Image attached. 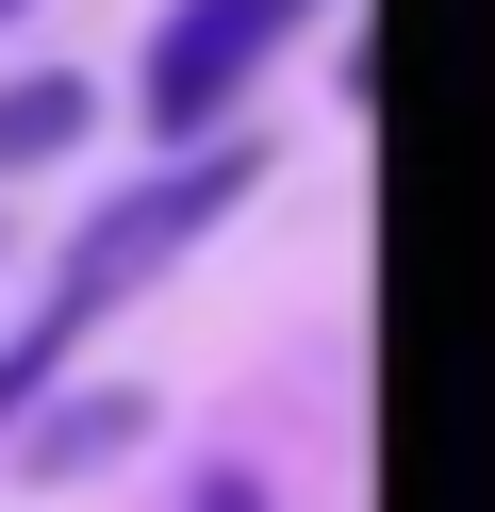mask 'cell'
<instances>
[{"label": "cell", "mask_w": 495, "mask_h": 512, "mask_svg": "<svg viewBox=\"0 0 495 512\" xmlns=\"http://www.w3.org/2000/svg\"><path fill=\"white\" fill-rule=\"evenodd\" d=\"M314 17H330V0H165L149 67H132V116H149L165 149H182V133H231V100H248Z\"/></svg>", "instance_id": "7a4b0ae2"}, {"label": "cell", "mask_w": 495, "mask_h": 512, "mask_svg": "<svg viewBox=\"0 0 495 512\" xmlns=\"http://www.w3.org/2000/svg\"><path fill=\"white\" fill-rule=\"evenodd\" d=\"M0 17H33V0H0Z\"/></svg>", "instance_id": "8992f818"}, {"label": "cell", "mask_w": 495, "mask_h": 512, "mask_svg": "<svg viewBox=\"0 0 495 512\" xmlns=\"http://www.w3.org/2000/svg\"><path fill=\"white\" fill-rule=\"evenodd\" d=\"M83 133H99V83H83V67H33V83H0V182L66 166Z\"/></svg>", "instance_id": "277c9868"}, {"label": "cell", "mask_w": 495, "mask_h": 512, "mask_svg": "<svg viewBox=\"0 0 495 512\" xmlns=\"http://www.w3.org/2000/svg\"><path fill=\"white\" fill-rule=\"evenodd\" d=\"M264 182V133H182V166H149V182H116V199L83 215V232H66V265H50V298H33V331L66 347V364H83V331L116 298H149L165 265H182L198 232H215L231 199H248Z\"/></svg>", "instance_id": "6da1fadb"}, {"label": "cell", "mask_w": 495, "mask_h": 512, "mask_svg": "<svg viewBox=\"0 0 495 512\" xmlns=\"http://www.w3.org/2000/svg\"><path fill=\"white\" fill-rule=\"evenodd\" d=\"M182 512H281V496H264V479H248V463H215V479H198V496H182Z\"/></svg>", "instance_id": "5b68a950"}, {"label": "cell", "mask_w": 495, "mask_h": 512, "mask_svg": "<svg viewBox=\"0 0 495 512\" xmlns=\"http://www.w3.org/2000/svg\"><path fill=\"white\" fill-rule=\"evenodd\" d=\"M0 446H17L33 496H66V479H99V463H132V446H149V397H132V380H99V397H33Z\"/></svg>", "instance_id": "3957f363"}]
</instances>
